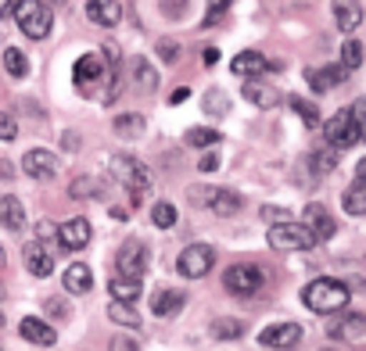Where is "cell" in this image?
<instances>
[{
    "label": "cell",
    "instance_id": "obj_1",
    "mask_svg": "<svg viewBox=\"0 0 366 351\" xmlns=\"http://www.w3.org/2000/svg\"><path fill=\"white\" fill-rule=\"evenodd\" d=\"M348 297H352V290H348L341 280H330V276H320V280H312V283L302 287V301H305V308L323 312V315L341 312V308L348 305Z\"/></svg>",
    "mask_w": 366,
    "mask_h": 351
},
{
    "label": "cell",
    "instance_id": "obj_2",
    "mask_svg": "<svg viewBox=\"0 0 366 351\" xmlns=\"http://www.w3.org/2000/svg\"><path fill=\"white\" fill-rule=\"evenodd\" d=\"M112 176L129 190L133 205H140V201L151 194V176H147V168H144L137 158H129V154H115V158H112Z\"/></svg>",
    "mask_w": 366,
    "mask_h": 351
},
{
    "label": "cell",
    "instance_id": "obj_3",
    "mask_svg": "<svg viewBox=\"0 0 366 351\" xmlns=\"http://www.w3.org/2000/svg\"><path fill=\"white\" fill-rule=\"evenodd\" d=\"M187 198H191L198 208H209V212H216V215H223V219H230V215H237V212H241V194L223 190V187L194 183V187L187 190Z\"/></svg>",
    "mask_w": 366,
    "mask_h": 351
},
{
    "label": "cell",
    "instance_id": "obj_4",
    "mask_svg": "<svg viewBox=\"0 0 366 351\" xmlns=\"http://www.w3.org/2000/svg\"><path fill=\"white\" fill-rule=\"evenodd\" d=\"M15 22H19V29H22L29 40H44V36L51 33V26H54L51 8H47V4H40V0H19V8H15Z\"/></svg>",
    "mask_w": 366,
    "mask_h": 351
},
{
    "label": "cell",
    "instance_id": "obj_5",
    "mask_svg": "<svg viewBox=\"0 0 366 351\" xmlns=\"http://www.w3.org/2000/svg\"><path fill=\"white\" fill-rule=\"evenodd\" d=\"M266 237H269V248H273V251H309V248L316 244V237L309 233V226H305V223L298 226V223H291V219H287V223H273Z\"/></svg>",
    "mask_w": 366,
    "mask_h": 351
},
{
    "label": "cell",
    "instance_id": "obj_6",
    "mask_svg": "<svg viewBox=\"0 0 366 351\" xmlns=\"http://www.w3.org/2000/svg\"><path fill=\"white\" fill-rule=\"evenodd\" d=\"M262 283H266V273L252 262H237L223 273V290L234 294V297H252Z\"/></svg>",
    "mask_w": 366,
    "mask_h": 351
},
{
    "label": "cell",
    "instance_id": "obj_7",
    "mask_svg": "<svg viewBox=\"0 0 366 351\" xmlns=\"http://www.w3.org/2000/svg\"><path fill=\"white\" fill-rule=\"evenodd\" d=\"M323 133H327V143H334L337 151H348V147H355L362 140V129H359V118H355L352 108L348 111L341 108L337 115H330L327 126H323Z\"/></svg>",
    "mask_w": 366,
    "mask_h": 351
},
{
    "label": "cell",
    "instance_id": "obj_8",
    "mask_svg": "<svg viewBox=\"0 0 366 351\" xmlns=\"http://www.w3.org/2000/svg\"><path fill=\"white\" fill-rule=\"evenodd\" d=\"M212 265H216V248L212 244H191L176 258L179 276H187V280H202L205 273H212Z\"/></svg>",
    "mask_w": 366,
    "mask_h": 351
},
{
    "label": "cell",
    "instance_id": "obj_9",
    "mask_svg": "<svg viewBox=\"0 0 366 351\" xmlns=\"http://www.w3.org/2000/svg\"><path fill=\"white\" fill-rule=\"evenodd\" d=\"M72 79H76V86L86 93L94 83H101V79H119V68H112L108 76H104V61H101V54H83L79 61H76V68H72Z\"/></svg>",
    "mask_w": 366,
    "mask_h": 351
},
{
    "label": "cell",
    "instance_id": "obj_10",
    "mask_svg": "<svg viewBox=\"0 0 366 351\" xmlns=\"http://www.w3.org/2000/svg\"><path fill=\"white\" fill-rule=\"evenodd\" d=\"M115 273L140 280V276L147 273V248H144L140 240H126V244L119 248V255H115Z\"/></svg>",
    "mask_w": 366,
    "mask_h": 351
},
{
    "label": "cell",
    "instance_id": "obj_11",
    "mask_svg": "<svg viewBox=\"0 0 366 351\" xmlns=\"http://www.w3.org/2000/svg\"><path fill=\"white\" fill-rule=\"evenodd\" d=\"M327 333L334 337V340H359L362 333H366V312H348V315H337V319H330L327 322Z\"/></svg>",
    "mask_w": 366,
    "mask_h": 351
},
{
    "label": "cell",
    "instance_id": "obj_12",
    "mask_svg": "<svg viewBox=\"0 0 366 351\" xmlns=\"http://www.w3.org/2000/svg\"><path fill=\"white\" fill-rule=\"evenodd\" d=\"M22 168L33 176V180H51V176L58 172V154H51L44 147H33V151H26Z\"/></svg>",
    "mask_w": 366,
    "mask_h": 351
},
{
    "label": "cell",
    "instance_id": "obj_13",
    "mask_svg": "<svg viewBox=\"0 0 366 351\" xmlns=\"http://www.w3.org/2000/svg\"><path fill=\"white\" fill-rule=\"evenodd\" d=\"M302 219H305V226H309V233L316 237V240H330L334 233H337V223L327 215V208L320 205V201H312V205H305V212H302Z\"/></svg>",
    "mask_w": 366,
    "mask_h": 351
},
{
    "label": "cell",
    "instance_id": "obj_14",
    "mask_svg": "<svg viewBox=\"0 0 366 351\" xmlns=\"http://www.w3.org/2000/svg\"><path fill=\"white\" fill-rule=\"evenodd\" d=\"M298 337H302L298 322H273L259 333V344L262 347H291V344H298Z\"/></svg>",
    "mask_w": 366,
    "mask_h": 351
},
{
    "label": "cell",
    "instance_id": "obj_15",
    "mask_svg": "<svg viewBox=\"0 0 366 351\" xmlns=\"http://www.w3.org/2000/svg\"><path fill=\"white\" fill-rule=\"evenodd\" d=\"M90 237H94V226H90L86 219H69V223L58 230V240H61V248H69V251L86 248Z\"/></svg>",
    "mask_w": 366,
    "mask_h": 351
},
{
    "label": "cell",
    "instance_id": "obj_16",
    "mask_svg": "<svg viewBox=\"0 0 366 351\" xmlns=\"http://www.w3.org/2000/svg\"><path fill=\"white\" fill-rule=\"evenodd\" d=\"M22 262H26V269L33 276H51V269H54V258H51L44 240H29L26 251H22Z\"/></svg>",
    "mask_w": 366,
    "mask_h": 351
},
{
    "label": "cell",
    "instance_id": "obj_17",
    "mask_svg": "<svg viewBox=\"0 0 366 351\" xmlns=\"http://www.w3.org/2000/svg\"><path fill=\"white\" fill-rule=\"evenodd\" d=\"M345 76H348V68H345V65H327V68H309V72H305L309 86H312V90H320V93H327V90L341 86V83H345Z\"/></svg>",
    "mask_w": 366,
    "mask_h": 351
},
{
    "label": "cell",
    "instance_id": "obj_18",
    "mask_svg": "<svg viewBox=\"0 0 366 351\" xmlns=\"http://www.w3.org/2000/svg\"><path fill=\"white\" fill-rule=\"evenodd\" d=\"M86 19L112 29V26H119L122 8H119V0H86Z\"/></svg>",
    "mask_w": 366,
    "mask_h": 351
},
{
    "label": "cell",
    "instance_id": "obj_19",
    "mask_svg": "<svg viewBox=\"0 0 366 351\" xmlns=\"http://www.w3.org/2000/svg\"><path fill=\"white\" fill-rule=\"evenodd\" d=\"M19 333H22L29 344H40V347H51V344L58 340L54 326H47L44 319H22V322H19Z\"/></svg>",
    "mask_w": 366,
    "mask_h": 351
},
{
    "label": "cell",
    "instance_id": "obj_20",
    "mask_svg": "<svg viewBox=\"0 0 366 351\" xmlns=\"http://www.w3.org/2000/svg\"><path fill=\"white\" fill-rule=\"evenodd\" d=\"M341 208H345L348 215H366V176L355 172L352 187L341 194Z\"/></svg>",
    "mask_w": 366,
    "mask_h": 351
},
{
    "label": "cell",
    "instance_id": "obj_21",
    "mask_svg": "<svg viewBox=\"0 0 366 351\" xmlns=\"http://www.w3.org/2000/svg\"><path fill=\"white\" fill-rule=\"evenodd\" d=\"M266 68H273V65H269L259 51H241V54L230 61V72H234V76H262Z\"/></svg>",
    "mask_w": 366,
    "mask_h": 351
},
{
    "label": "cell",
    "instance_id": "obj_22",
    "mask_svg": "<svg viewBox=\"0 0 366 351\" xmlns=\"http://www.w3.org/2000/svg\"><path fill=\"white\" fill-rule=\"evenodd\" d=\"M61 287H65L69 294H86V290L94 287V273H90L83 262H72V265L65 269V280H61Z\"/></svg>",
    "mask_w": 366,
    "mask_h": 351
},
{
    "label": "cell",
    "instance_id": "obj_23",
    "mask_svg": "<svg viewBox=\"0 0 366 351\" xmlns=\"http://www.w3.org/2000/svg\"><path fill=\"white\" fill-rule=\"evenodd\" d=\"M183 301H187V297H183L179 290H154L151 294V312L162 315V319H169V315H176L183 308Z\"/></svg>",
    "mask_w": 366,
    "mask_h": 351
},
{
    "label": "cell",
    "instance_id": "obj_24",
    "mask_svg": "<svg viewBox=\"0 0 366 351\" xmlns=\"http://www.w3.org/2000/svg\"><path fill=\"white\" fill-rule=\"evenodd\" d=\"M334 19H337L341 33H355L359 22H362V8L355 4V0H337V4H334Z\"/></svg>",
    "mask_w": 366,
    "mask_h": 351
},
{
    "label": "cell",
    "instance_id": "obj_25",
    "mask_svg": "<svg viewBox=\"0 0 366 351\" xmlns=\"http://www.w3.org/2000/svg\"><path fill=\"white\" fill-rule=\"evenodd\" d=\"M0 215H4V230H11V233L26 230V212H22V201L15 194H8L4 201H0Z\"/></svg>",
    "mask_w": 366,
    "mask_h": 351
},
{
    "label": "cell",
    "instance_id": "obj_26",
    "mask_svg": "<svg viewBox=\"0 0 366 351\" xmlns=\"http://www.w3.org/2000/svg\"><path fill=\"white\" fill-rule=\"evenodd\" d=\"M244 101H252V104H259V108H277V104H280V93H277L273 86L252 79V83L244 86Z\"/></svg>",
    "mask_w": 366,
    "mask_h": 351
},
{
    "label": "cell",
    "instance_id": "obj_27",
    "mask_svg": "<svg viewBox=\"0 0 366 351\" xmlns=\"http://www.w3.org/2000/svg\"><path fill=\"white\" fill-rule=\"evenodd\" d=\"M337 158H341V151H337L334 143H327V147H320V151L309 154V168H312L316 176H327V172L337 168Z\"/></svg>",
    "mask_w": 366,
    "mask_h": 351
},
{
    "label": "cell",
    "instance_id": "obj_28",
    "mask_svg": "<svg viewBox=\"0 0 366 351\" xmlns=\"http://www.w3.org/2000/svg\"><path fill=\"white\" fill-rule=\"evenodd\" d=\"M108 290H112V297H119V301H137V297H140V280L122 276V273H112Z\"/></svg>",
    "mask_w": 366,
    "mask_h": 351
},
{
    "label": "cell",
    "instance_id": "obj_29",
    "mask_svg": "<svg viewBox=\"0 0 366 351\" xmlns=\"http://www.w3.org/2000/svg\"><path fill=\"white\" fill-rule=\"evenodd\" d=\"M108 319L112 322H119V326H126V330H137L144 319L133 312V305L129 301H119V297H112V305H108Z\"/></svg>",
    "mask_w": 366,
    "mask_h": 351
},
{
    "label": "cell",
    "instance_id": "obj_30",
    "mask_svg": "<svg viewBox=\"0 0 366 351\" xmlns=\"http://www.w3.org/2000/svg\"><path fill=\"white\" fill-rule=\"evenodd\" d=\"M133 83H137L144 93H154V86H158V72H154V65H151L147 58H133Z\"/></svg>",
    "mask_w": 366,
    "mask_h": 351
},
{
    "label": "cell",
    "instance_id": "obj_31",
    "mask_svg": "<svg viewBox=\"0 0 366 351\" xmlns=\"http://www.w3.org/2000/svg\"><path fill=\"white\" fill-rule=\"evenodd\" d=\"M223 140V133L219 129H212V126H194V129H187V136H183V143L187 147H216Z\"/></svg>",
    "mask_w": 366,
    "mask_h": 351
},
{
    "label": "cell",
    "instance_id": "obj_32",
    "mask_svg": "<svg viewBox=\"0 0 366 351\" xmlns=\"http://www.w3.org/2000/svg\"><path fill=\"white\" fill-rule=\"evenodd\" d=\"M144 115H137V111H126V115H115V133L119 136H126V140H133V136H144Z\"/></svg>",
    "mask_w": 366,
    "mask_h": 351
},
{
    "label": "cell",
    "instance_id": "obj_33",
    "mask_svg": "<svg viewBox=\"0 0 366 351\" xmlns=\"http://www.w3.org/2000/svg\"><path fill=\"white\" fill-rule=\"evenodd\" d=\"M202 108L209 111V115H216V118H223V115H230V97L219 90V86H212L205 97H202Z\"/></svg>",
    "mask_w": 366,
    "mask_h": 351
},
{
    "label": "cell",
    "instance_id": "obj_34",
    "mask_svg": "<svg viewBox=\"0 0 366 351\" xmlns=\"http://www.w3.org/2000/svg\"><path fill=\"white\" fill-rule=\"evenodd\" d=\"M241 333H244L241 319H212V337L216 340H237Z\"/></svg>",
    "mask_w": 366,
    "mask_h": 351
},
{
    "label": "cell",
    "instance_id": "obj_35",
    "mask_svg": "<svg viewBox=\"0 0 366 351\" xmlns=\"http://www.w3.org/2000/svg\"><path fill=\"white\" fill-rule=\"evenodd\" d=\"M176 219H179V215H176V208H172L169 201H158V205L151 208V223H154L158 230H172Z\"/></svg>",
    "mask_w": 366,
    "mask_h": 351
},
{
    "label": "cell",
    "instance_id": "obj_36",
    "mask_svg": "<svg viewBox=\"0 0 366 351\" xmlns=\"http://www.w3.org/2000/svg\"><path fill=\"white\" fill-rule=\"evenodd\" d=\"M4 68H8V76L22 79V76L29 72V65H26V54H22L19 47H8V51H4Z\"/></svg>",
    "mask_w": 366,
    "mask_h": 351
},
{
    "label": "cell",
    "instance_id": "obj_37",
    "mask_svg": "<svg viewBox=\"0 0 366 351\" xmlns=\"http://www.w3.org/2000/svg\"><path fill=\"white\" fill-rule=\"evenodd\" d=\"M287 104L302 115V122H305L309 129H316V126H320V111H316V104H309L305 97H287Z\"/></svg>",
    "mask_w": 366,
    "mask_h": 351
},
{
    "label": "cell",
    "instance_id": "obj_38",
    "mask_svg": "<svg viewBox=\"0 0 366 351\" xmlns=\"http://www.w3.org/2000/svg\"><path fill=\"white\" fill-rule=\"evenodd\" d=\"M341 65H345L348 72L362 65V44H359V40H345V47H341Z\"/></svg>",
    "mask_w": 366,
    "mask_h": 351
},
{
    "label": "cell",
    "instance_id": "obj_39",
    "mask_svg": "<svg viewBox=\"0 0 366 351\" xmlns=\"http://www.w3.org/2000/svg\"><path fill=\"white\" fill-rule=\"evenodd\" d=\"M69 190H72V198H94V194H101V183L90 180V176H83V180H76Z\"/></svg>",
    "mask_w": 366,
    "mask_h": 351
},
{
    "label": "cell",
    "instance_id": "obj_40",
    "mask_svg": "<svg viewBox=\"0 0 366 351\" xmlns=\"http://www.w3.org/2000/svg\"><path fill=\"white\" fill-rule=\"evenodd\" d=\"M158 58H162L165 65H176V61H179V44H176V40H158Z\"/></svg>",
    "mask_w": 366,
    "mask_h": 351
},
{
    "label": "cell",
    "instance_id": "obj_41",
    "mask_svg": "<svg viewBox=\"0 0 366 351\" xmlns=\"http://www.w3.org/2000/svg\"><path fill=\"white\" fill-rule=\"evenodd\" d=\"M108 351H140V344L133 337H112L108 340Z\"/></svg>",
    "mask_w": 366,
    "mask_h": 351
},
{
    "label": "cell",
    "instance_id": "obj_42",
    "mask_svg": "<svg viewBox=\"0 0 366 351\" xmlns=\"http://www.w3.org/2000/svg\"><path fill=\"white\" fill-rule=\"evenodd\" d=\"M352 111H355V118H359V129H362V140H366V97H359V101L352 104Z\"/></svg>",
    "mask_w": 366,
    "mask_h": 351
},
{
    "label": "cell",
    "instance_id": "obj_43",
    "mask_svg": "<svg viewBox=\"0 0 366 351\" xmlns=\"http://www.w3.org/2000/svg\"><path fill=\"white\" fill-rule=\"evenodd\" d=\"M262 219H266V223H287L291 215H287L284 208H262Z\"/></svg>",
    "mask_w": 366,
    "mask_h": 351
},
{
    "label": "cell",
    "instance_id": "obj_44",
    "mask_svg": "<svg viewBox=\"0 0 366 351\" xmlns=\"http://www.w3.org/2000/svg\"><path fill=\"white\" fill-rule=\"evenodd\" d=\"M47 312H51V315H58V319H65V315H69V301L51 297V301H47Z\"/></svg>",
    "mask_w": 366,
    "mask_h": 351
},
{
    "label": "cell",
    "instance_id": "obj_45",
    "mask_svg": "<svg viewBox=\"0 0 366 351\" xmlns=\"http://www.w3.org/2000/svg\"><path fill=\"white\" fill-rule=\"evenodd\" d=\"M0 136H4V143L15 140V118L11 115H4V122H0Z\"/></svg>",
    "mask_w": 366,
    "mask_h": 351
},
{
    "label": "cell",
    "instance_id": "obj_46",
    "mask_svg": "<svg viewBox=\"0 0 366 351\" xmlns=\"http://www.w3.org/2000/svg\"><path fill=\"white\" fill-rule=\"evenodd\" d=\"M216 165H219V154H216V151H209V154L202 158V172H216Z\"/></svg>",
    "mask_w": 366,
    "mask_h": 351
},
{
    "label": "cell",
    "instance_id": "obj_47",
    "mask_svg": "<svg viewBox=\"0 0 366 351\" xmlns=\"http://www.w3.org/2000/svg\"><path fill=\"white\" fill-rule=\"evenodd\" d=\"M36 233H40V240H51V237H58V230H54L51 223H40V226H36Z\"/></svg>",
    "mask_w": 366,
    "mask_h": 351
},
{
    "label": "cell",
    "instance_id": "obj_48",
    "mask_svg": "<svg viewBox=\"0 0 366 351\" xmlns=\"http://www.w3.org/2000/svg\"><path fill=\"white\" fill-rule=\"evenodd\" d=\"M19 8V0H0V15H15Z\"/></svg>",
    "mask_w": 366,
    "mask_h": 351
},
{
    "label": "cell",
    "instance_id": "obj_49",
    "mask_svg": "<svg viewBox=\"0 0 366 351\" xmlns=\"http://www.w3.org/2000/svg\"><path fill=\"white\" fill-rule=\"evenodd\" d=\"M205 65H209V68H212V65H219V51H216V47H209V51H205Z\"/></svg>",
    "mask_w": 366,
    "mask_h": 351
},
{
    "label": "cell",
    "instance_id": "obj_50",
    "mask_svg": "<svg viewBox=\"0 0 366 351\" xmlns=\"http://www.w3.org/2000/svg\"><path fill=\"white\" fill-rule=\"evenodd\" d=\"M65 147H69V151H79V136H76V133H65Z\"/></svg>",
    "mask_w": 366,
    "mask_h": 351
},
{
    "label": "cell",
    "instance_id": "obj_51",
    "mask_svg": "<svg viewBox=\"0 0 366 351\" xmlns=\"http://www.w3.org/2000/svg\"><path fill=\"white\" fill-rule=\"evenodd\" d=\"M179 101H187V90H176V93L169 97V104H179Z\"/></svg>",
    "mask_w": 366,
    "mask_h": 351
},
{
    "label": "cell",
    "instance_id": "obj_52",
    "mask_svg": "<svg viewBox=\"0 0 366 351\" xmlns=\"http://www.w3.org/2000/svg\"><path fill=\"white\" fill-rule=\"evenodd\" d=\"M212 4V11H223V8H230V0H209Z\"/></svg>",
    "mask_w": 366,
    "mask_h": 351
},
{
    "label": "cell",
    "instance_id": "obj_53",
    "mask_svg": "<svg viewBox=\"0 0 366 351\" xmlns=\"http://www.w3.org/2000/svg\"><path fill=\"white\" fill-rule=\"evenodd\" d=\"M355 172H359V176H366V158H362V161L355 165Z\"/></svg>",
    "mask_w": 366,
    "mask_h": 351
}]
</instances>
